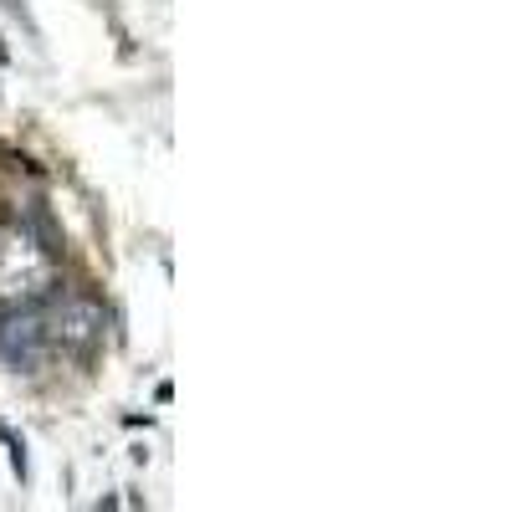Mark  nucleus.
<instances>
[{"label":"nucleus","instance_id":"f257e3e1","mask_svg":"<svg viewBox=\"0 0 512 512\" xmlns=\"http://www.w3.org/2000/svg\"><path fill=\"white\" fill-rule=\"evenodd\" d=\"M57 287V267H52V251L41 246L31 231L6 226L0 231V303H36Z\"/></svg>","mask_w":512,"mask_h":512},{"label":"nucleus","instance_id":"f03ea898","mask_svg":"<svg viewBox=\"0 0 512 512\" xmlns=\"http://www.w3.org/2000/svg\"><path fill=\"white\" fill-rule=\"evenodd\" d=\"M103 328H108V313L93 297H62L47 318V338L57 349H72V354H93L103 344Z\"/></svg>","mask_w":512,"mask_h":512},{"label":"nucleus","instance_id":"7ed1b4c3","mask_svg":"<svg viewBox=\"0 0 512 512\" xmlns=\"http://www.w3.org/2000/svg\"><path fill=\"white\" fill-rule=\"evenodd\" d=\"M52 354V338H47V318L31 313L26 303L11 308L6 318H0V359H6L11 369H41Z\"/></svg>","mask_w":512,"mask_h":512}]
</instances>
